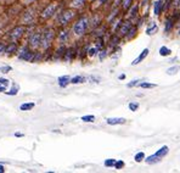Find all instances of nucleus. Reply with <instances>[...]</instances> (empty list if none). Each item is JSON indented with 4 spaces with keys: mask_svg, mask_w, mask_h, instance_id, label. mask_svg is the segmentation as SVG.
<instances>
[{
    "mask_svg": "<svg viewBox=\"0 0 180 173\" xmlns=\"http://www.w3.org/2000/svg\"><path fill=\"white\" fill-rule=\"evenodd\" d=\"M141 88H144V89H147V88H155V87H157L156 84H152V83H140L139 84Z\"/></svg>",
    "mask_w": 180,
    "mask_h": 173,
    "instance_id": "6ab92c4d",
    "label": "nucleus"
},
{
    "mask_svg": "<svg viewBox=\"0 0 180 173\" xmlns=\"http://www.w3.org/2000/svg\"><path fill=\"white\" fill-rule=\"evenodd\" d=\"M162 3L161 0H158V1H156V4H155V15H159V11H161V9H162Z\"/></svg>",
    "mask_w": 180,
    "mask_h": 173,
    "instance_id": "2eb2a0df",
    "label": "nucleus"
},
{
    "mask_svg": "<svg viewBox=\"0 0 180 173\" xmlns=\"http://www.w3.org/2000/svg\"><path fill=\"white\" fill-rule=\"evenodd\" d=\"M144 159H145V154H144V152H138L135 155V157H134V160L136 162H141Z\"/></svg>",
    "mask_w": 180,
    "mask_h": 173,
    "instance_id": "dca6fc26",
    "label": "nucleus"
},
{
    "mask_svg": "<svg viewBox=\"0 0 180 173\" xmlns=\"http://www.w3.org/2000/svg\"><path fill=\"white\" fill-rule=\"evenodd\" d=\"M178 71H179V67H178V66H174V67L167 70V74H175Z\"/></svg>",
    "mask_w": 180,
    "mask_h": 173,
    "instance_id": "aec40b11",
    "label": "nucleus"
},
{
    "mask_svg": "<svg viewBox=\"0 0 180 173\" xmlns=\"http://www.w3.org/2000/svg\"><path fill=\"white\" fill-rule=\"evenodd\" d=\"M106 122H107V124L115 126V124H124V123H125V120H124V118H120V117H113V118H107Z\"/></svg>",
    "mask_w": 180,
    "mask_h": 173,
    "instance_id": "0eeeda50",
    "label": "nucleus"
},
{
    "mask_svg": "<svg viewBox=\"0 0 180 173\" xmlns=\"http://www.w3.org/2000/svg\"><path fill=\"white\" fill-rule=\"evenodd\" d=\"M20 59L26 60V61H30V60H33V52L28 48H23V50L20 52Z\"/></svg>",
    "mask_w": 180,
    "mask_h": 173,
    "instance_id": "7ed1b4c3",
    "label": "nucleus"
},
{
    "mask_svg": "<svg viewBox=\"0 0 180 173\" xmlns=\"http://www.w3.org/2000/svg\"><path fill=\"white\" fill-rule=\"evenodd\" d=\"M5 89H6V87H4V85L0 84V93H1V91H5Z\"/></svg>",
    "mask_w": 180,
    "mask_h": 173,
    "instance_id": "72a5a7b5",
    "label": "nucleus"
},
{
    "mask_svg": "<svg viewBox=\"0 0 180 173\" xmlns=\"http://www.w3.org/2000/svg\"><path fill=\"white\" fill-rule=\"evenodd\" d=\"M82 121H84V122H94L95 121V116H93V115H89V116H83Z\"/></svg>",
    "mask_w": 180,
    "mask_h": 173,
    "instance_id": "f3484780",
    "label": "nucleus"
},
{
    "mask_svg": "<svg viewBox=\"0 0 180 173\" xmlns=\"http://www.w3.org/2000/svg\"><path fill=\"white\" fill-rule=\"evenodd\" d=\"M4 171H5V169H4V167H3L1 165H0V173H3Z\"/></svg>",
    "mask_w": 180,
    "mask_h": 173,
    "instance_id": "c9c22d12",
    "label": "nucleus"
},
{
    "mask_svg": "<svg viewBox=\"0 0 180 173\" xmlns=\"http://www.w3.org/2000/svg\"><path fill=\"white\" fill-rule=\"evenodd\" d=\"M15 136H16V137H23V134L20 133V132H17V133H15Z\"/></svg>",
    "mask_w": 180,
    "mask_h": 173,
    "instance_id": "f704fd0d",
    "label": "nucleus"
},
{
    "mask_svg": "<svg viewBox=\"0 0 180 173\" xmlns=\"http://www.w3.org/2000/svg\"><path fill=\"white\" fill-rule=\"evenodd\" d=\"M129 109H130L132 111H136V110L139 109V104H138V103H130V104H129Z\"/></svg>",
    "mask_w": 180,
    "mask_h": 173,
    "instance_id": "4be33fe9",
    "label": "nucleus"
},
{
    "mask_svg": "<svg viewBox=\"0 0 180 173\" xmlns=\"http://www.w3.org/2000/svg\"><path fill=\"white\" fill-rule=\"evenodd\" d=\"M139 82H140L139 79H135V81H132L130 83H128V84H127V87H128V88H132V87H135V85H138V84H139Z\"/></svg>",
    "mask_w": 180,
    "mask_h": 173,
    "instance_id": "393cba45",
    "label": "nucleus"
},
{
    "mask_svg": "<svg viewBox=\"0 0 180 173\" xmlns=\"http://www.w3.org/2000/svg\"><path fill=\"white\" fill-rule=\"evenodd\" d=\"M96 51H97V50H96L95 48L90 49V50H89V55H90V56H95V55H96Z\"/></svg>",
    "mask_w": 180,
    "mask_h": 173,
    "instance_id": "7c9ffc66",
    "label": "nucleus"
},
{
    "mask_svg": "<svg viewBox=\"0 0 180 173\" xmlns=\"http://www.w3.org/2000/svg\"><path fill=\"white\" fill-rule=\"evenodd\" d=\"M17 90H19V87L15 85L10 91H6V94H7V95H16V94H17Z\"/></svg>",
    "mask_w": 180,
    "mask_h": 173,
    "instance_id": "412c9836",
    "label": "nucleus"
},
{
    "mask_svg": "<svg viewBox=\"0 0 180 173\" xmlns=\"http://www.w3.org/2000/svg\"><path fill=\"white\" fill-rule=\"evenodd\" d=\"M125 78V74H120L119 76V79H124Z\"/></svg>",
    "mask_w": 180,
    "mask_h": 173,
    "instance_id": "e433bc0d",
    "label": "nucleus"
},
{
    "mask_svg": "<svg viewBox=\"0 0 180 173\" xmlns=\"http://www.w3.org/2000/svg\"><path fill=\"white\" fill-rule=\"evenodd\" d=\"M147 55H149V49L146 48V49H144V50H142V52H141V54L136 57V59L132 62V65H138V64H140V62H141L144 59H145V57H146Z\"/></svg>",
    "mask_w": 180,
    "mask_h": 173,
    "instance_id": "423d86ee",
    "label": "nucleus"
},
{
    "mask_svg": "<svg viewBox=\"0 0 180 173\" xmlns=\"http://www.w3.org/2000/svg\"><path fill=\"white\" fill-rule=\"evenodd\" d=\"M57 82H59V85L61 88H65V87L68 85V83H71V78L68 76H62V77H59Z\"/></svg>",
    "mask_w": 180,
    "mask_h": 173,
    "instance_id": "6e6552de",
    "label": "nucleus"
},
{
    "mask_svg": "<svg viewBox=\"0 0 180 173\" xmlns=\"http://www.w3.org/2000/svg\"><path fill=\"white\" fill-rule=\"evenodd\" d=\"M115 163H116V160H115V159H107V160L105 161V166H106V167H113Z\"/></svg>",
    "mask_w": 180,
    "mask_h": 173,
    "instance_id": "a211bd4d",
    "label": "nucleus"
},
{
    "mask_svg": "<svg viewBox=\"0 0 180 173\" xmlns=\"http://www.w3.org/2000/svg\"><path fill=\"white\" fill-rule=\"evenodd\" d=\"M15 50H16V45L12 44L11 46H9V48L6 49V52H12V51H15Z\"/></svg>",
    "mask_w": 180,
    "mask_h": 173,
    "instance_id": "c85d7f7f",
    "label": "nucleus"
},
{
    "mask_svg": "<svg viewBox=\"0 0 180 173\" xmlns=\"http://www.w3.org/2000/svg\"><path fill=\"white\" fill-rule=\"evenodd\" d=\"M86 26H88V21H86V18H82V20H79V21L74 25L73 31H74V33H76L77 35H80V34H83V33L85 32Z\"/></svg>",
    "mask_w": 180,
    "mask_h": 173,
    "instance_id": "f03ea898",
    "label": "nucleus"
},
{
    "mask_svg": "<svg viewBox=\"0 0 180 173\" xmlns=\"http://www.w3.org/2000/svg\"><path fill=\"white\" fill-rule=\"evenodd\" d=\"M159 54H161V56H169L172 54V50L167 46H161L159 48Z\"/></svg>",
    "mask_w": 180,
    "mask_h": 173,
    "instance_id": "f8f14e48",
    "label": "nucleus"
},
{
    "mask_svg": "<svg viewBox=\"0 0 180 173\" xmlns=\"http://www.w3.org/2000/svg\"><path fill=\"white\" fill-rule=\"evenodd\" d=\"M22 32H23V28L17 27V28H16V29H13V32L11 33V38H12V39H16V38H20V37H21V34H22Z\"/></svg>",
    "mask_w": 180,
    "mask_h": 173,
    "instance_id": "9b49d317",
    "label": "nucleus"
},
{
    "mask_svg": "<svg viewBox=\"0 0 180 173\" xmlns=\"http://www.w3.org/2000/svg\"><path fill=\"white\" fill-rule=\"evenodd\" d=\"M129 5H130V0H124V1H123V7L124 9H127Z\"/></svg>",
    "mask_w": 180,
    "mask_h": 173,
    "instance_id": "2f4dec72",
    "label": "nucleus"
},
{
    "mask_svg": "<svg viewBox=\"0 0 180 173\" xmlns=\"http://www.w3.org/2000/svg\"><path fill=\"white\" fill-rule=\"evenodd\" d=\"M67 38H68V33L65 31V32H62L61 34H60V40L61 42H65L66 39H67Z\"/></svg>",
    "mask_w": 180,
    "mask_h": 173,
    "instance_id": "5701e85b",
    "label": "nucleus"
},
{
    "mask_svg": "<svg viewBox=\"0 0 180 173\" xmlns=\"http://www.w3.org/2000/svg\"><path fill=\"white\" fill-rule=\"evenodd\" d=\"M52 32L51 31H46L45 33H44V37H43V46L44 48H46L49 44H50V42H51V39H52Z\"/></svg>",
    "mask_w": 180,
    "mask_h": 173,
    "instance_id": "39448f33",
    "label": "nucleus"
},
{
    "mask_svg": "<svg viewBox=\"0 0 180 173\" xmlns=\"http://www.w3.org/2000/svg\"><path fill=\"white\" fill-rule=\"evenodd\" d=\"M115 167H116L117 169H120L122 167H124V162H123V161H116Z\"/></svg>",
    "mask_w": 180,
    "mask_h": 173,
    "instance_id": "a878e982",
    "label": "nucleus"
},
{
    "mask_svg": "<svg viewBox=\"0 0 180 173\" xmlns=\"http://www.w3.org/2000/svg\"><path fill=\"white\" fill-rule=\"evenodd\" d=\"M55 10H56V4H51L49 7H46V10L43 12V16L45 17V18H48V17H50V16H52V13L55 12Z\"/></svg>",
    "mask_w": 180,
    "mask_h": 173,
    "instance_id": "9d476101",
    "label": "nucleus"
},
{
    "mask_svg": "<svg viewBox=\"0 0 180 173\" xmlns=\"http://www.w3.org/2000/svg\"><path fill=\"white\" fill-rule=\"evenodd\" d=\"M105 1V0H100V3H103Z\"/></svg>",
    "mask_w": 180,
    "mask_h": 173,
    "instance_id": "4c0bfd02",
    "label": "nucleus"
},
{
    "mask_svg": "<svg viewBox=\"0 0 180 173\" xmlns=\"http://www.w3.org/2000/svg\"><path fill=\"white\" fill-rule=\"evenodd\" d=\"M168 151H169V149H168V146H162L155 155H152V156H149L147 159H146V162L147 163H156V162H158L162 157H164L167 154H168Z\"/></svg>",
    "mask_w": 180,
    "mask_h": 173,
    "instance_id": "f257e3e1",
    "label": "nucleus"
},
{
    "mask_svg": "<svg viewBox=\"0 0 180 173\" xmlns=\"http://www.w3.org/2000/svg\"><path fill=\"white\" fill-rule=\"evenodd\" d=\"M83 3H84V0H73L74 6H80V5H83Z\"/></svg>",
    "mask_w": 180,
    "mask_h": 173,
    "instance_id": "bb28decb",
    "label": "nucleus"
},
{
    "mask_svg": "<svg viewBox=\"0 0 180 173\" xmlns=\"http://www.w3.org/2000/svg\"><path fill=\"white\" fill-rule=\"evenodd\" d=\"M40 34L39 33H34L32 37H30V44L32 46H38L40 44Z\"/></svg>",
    "mask_w": 180,
    "mask_h": 173,
    "instance_id": "1a4fd4ad",
    "label": "nucleus"
},
{
    "mask_svg": "<svg viewBox=\"0 0 180 173\" xmlns=\"http://www.w3.org/2000/svg\"><path fill=\"white\" fill-rule=\"evenodd\" d=\"M3 51H5V45L3 43H0V52H3Z\"/></svg>",
    "mask_w": 180,
    "mask_h": 173,
    "instance_id": "473e14b6",
    "label": "nucleus"
},
{
    "mask_svg": "<svg viewBox=\"0 0 180 173\" xmlns=\"http://www.w3.org/2000/svg\"><path fill=\"white\" fill-rule=\"evenodd\" d=\"M156 31H157V26L153 23V25H152V28H149V29L146 31V33H147V34H153L152 32H156Z\"/></svg>",
    "mask_w": 180,
    "mask_h": 173,
    "instance_id": "b1692460",
    "label": "nucleus"
},
{
    "mask_svg": "<svg viewBox=\"0 0 180 173\" xmlns=\"http://www.w3.org/2000/svg\"><path fill=\"white\" fill-rule=\"evenodd\" d=\"M34 107V104L33 103H26V104H22L20 106V110L21 111H28V110H32Z\"/></svg>",
    "mask_w": 180,
    "mask_h": 173,
    "instance_id": "4468645a",
    "label": "nucleus"
},
{
    "mask_svg": "<svg viewBox=\"0 0 180 173\" xmlns=\"http://www.w3.org/2000/svg\"><path fill=\"white\" fill-rule=\"evenodd\" d=\"M9 82H10V81H7V79H5V78H0V84L4 85V87H6V85L9 84Z\"/></svg>",
    "mask_w": 180,
    "mask_h": 173,
    "instance_id": "cd10ccee",
    "label": "nucleus"
},
{
    "mask_svg": "<svg viewBox=\"0 0 180 173\" xmlns=\"http://www.w3.org/2000/svg\"><path fill=\"white\" fill-rule=\"evenodd\" d=\"M73 17V12L72 11H65L63 13H61V16H60V22L62 23V25H65V23H67L71 18Z\"/></svg>",
    "mask_w": 180,
    "mask_h": 173,
    "instance_id": "20e7f679",
    "label": "nucleus"
},
{
    "mask_svg": "<svg viewBox=\"0 0 180 173\" xmlns=\"http://www.w3.org/2000/svg\"><path fill=\"white\" fill-rule=\"evenodd\" d=\"M85 82V78L82 76H76L73 77V78L71 79V83H73V84H78V83H84Z\"/></svg>",
    "mask_w": 180,
    "mask_h": 173,
    "instance_id": "ddd939ff",
    "label": "nucleus"
},
{
    "mask_svg": "<svg viewBox=\"0 0 180 173\" xmlns=\"http://www.w3.org/2000/svg\"><path fill=\"white\" fill-rule=\"evenodd\" d=\"M0 71H1L3 73H7L9 71H11V67H10V66H6V67H3V68H0Z\"/></svg>",
    "mask_w": 180,
    "mask_h": 173,
    "instance_id": "c756f323",
    "label": "nucleus"
}]
</instances>
